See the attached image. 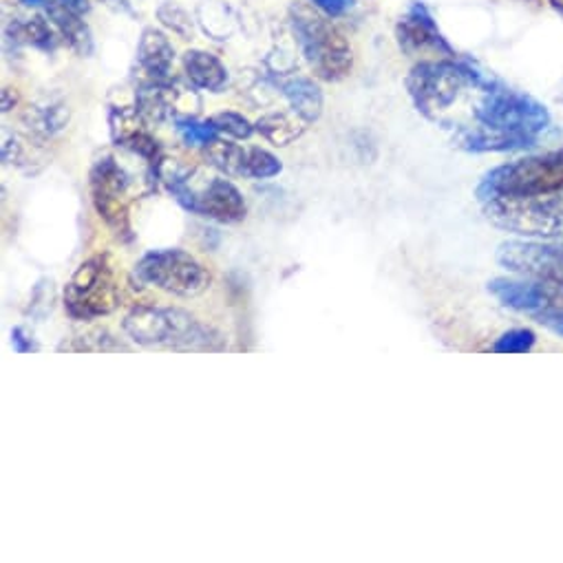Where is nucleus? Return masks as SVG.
<instances>
[{"mask_svg":"<svg viewBox=\"0 0 563 563\" xmlns=\"http://www.w3.org/2000/svg\"><path fill=\"white\" fill-rule=\"evenodd\" d=\"M124 334L140 347H168L177 352H219L221 334L190 312L162 306H137L122 321Z\"/></svg>","mask_w":563,"mask_h":563,"instance_id":"obj_1","label":"nucleus"},{"mask_svg":"<svg viewBox=\"0 0 563 563\" xmlns=\"http://www.w3.org/2000/svg\"><path fill=\"white\" fill-rule=\"evenodd\" d=\"M292 32L301 56L317 74V78L325 82H341L352 74L354 52L345 34L330 21L321 10H312L308 5L292 8L290 12Z\"/></svg>","mask_w":563,"mask_h":563,"instance_id":"obj_2","label":"nucleus"},{"mask_svg":"<svg viewBox=\"0 0 563 563\" xmlns=\"http://www.w3.org/2000/svg\"><path fill=\"white\" fill-rule=\"evenodd\" d=\"M466 87L486 91L493 87V80H486L471 65L455 60H424L407 76V91L416 109L431 120H440Z\"/></svg>","mask_w":563,"mask_h":563,"instance_id":"obj_3","label":"nucleus"},{"mask_svg":"<svg viewBox=\"0 0 563 563\" xmlns=\"http://www.w3.org/2000/svg\"><path fill=\"white\" fill-rule=\"evenodd\" d=\"M563 192V151L504 164L484 175L477 186L482 203L490 199H523Z\"/></svg>","mask_w":563,"mask_h":563,"instance_id":"obj_4","label":"nucleus"},{"mask_svg":"<svg viewBox=\"0 0 563 563\" xmlns=\"http://www.w3.org/2000/svg\"><path fill=\"white\" fill-rule=\"evenodd\" d=\"M475 122L479 129L510 135L530 148L537 135L548 129L550 113L532 96L493 85L475 109Z\"/></svg>","mask_w":563,"mask_h":563,"instance_id":"obj_5","label":"nucleus"},{"mask_svg":"<svg viewBox=\"0 0 563 563\" xmlns=\"http://www.w3.org/2000/svg\"><path fill=\"white\" fill-rule=\"evenodd\" d=\"M120 306V286L109 254L80 263L65 288V310L76 321L109 317Z\"/></svg>","mask_w":563,"mask_h":563,"instance_id":"obj_6","label":"nucleus"},{"mask_svg":"<svg viewBox=\"0 0 563 563\" xmlns=\"http://www.w3.org/2000/svg\"><path fill=\"white\" fill-rule=\"evenodd\" d=\"M135 276L142 284L181 299L203 295L212 280L208 267L179 247L146 252L135 265Z\"/></svg>","mask_w":563,"mask_h":563,"instance_id":"obj_7","label":"nucleus"},{"mask_svg":"<svg viewBox=\"0 0 563 563\" xmlns=\"http://www.w3.org/2000/svg\"><path fill=\"white\" fill-rule=\"evenodd\" d=\"M486 217L521 236H563V192L523 199H490L484 203Z\"/></svg>","mask_w":563,"mask_h":563,"instance_id":"obj_8","label":"nucleus"},{"mask_svg":"<svg viewBox=\"0 0 563 563\" xmlns=\"http://www.w3.org/2000/svg\"><path fill=\"white\" fill-rule=\"evenodd\" d=\"M89 192L98 217L120 241L133 239L131 177L111 155L100 157L89 175Z\"/></svg>","mask_w":563,"mask_h":563,"instance_id":"obj_9","label":"nucleus"},{"mask_svg":"<svg viewBox=\"0 0 563 563\" xmlns=\"http://www.w3.org/2000/svg\"><path fill=\"white\" fill-rule=\"evenodd\" d=\"M497 263L534 284L563 290V245L543 241H504L497 247Z\"/></svg>","mask_w":563,"mask_h":563,"instance_id":"obj_10","label":"nucleus"},{"mask_svg":"<svg viewBox=\"0 0 563 563\" xmlns=\"http://www.w3.org/2000/svg\"><path fill=\"white\" fill-rule=\"evenodd\" d=\"M190 212L219 223H239L245 219L247 206L241 190L225 177H212L203 188L195 190Z\"/></svg>","mask_w":563,"mask_h":563,"instance_id":"obj_11","label":"nucleus"},{"mask_svg":"<svg viewBox=\"0 0 563 563\" xmlns=\"http://www.w3.org/2000/svg\"><path fill=\"white\" fill-rule=\"evenodd\" d=\"M488 292L508 310L539 317L548 308L556 306V299L548 290V286L534 284V280H510V278H493L488 280Z\"/></svg>","mask_w":563,"mask_h":563,"instance_id":"obj_12","label":"nucleus"},{"mask_svg":"<svg viewBox=\"0 0 563 563\" xmlns=\"http://www.w3.org/2000/svg\"><path fill=\"white\" fill-rule=\"evenodd\" d=\"M398 43L400 49L407 54H418V52H438L442 56H453V49L449 43L442 38L433 16L429 10L420 3H416L398 23Z\"/></svg>","mask_w":563,"mask_h":563,"instance_id":"obj_13","label":"nucleus"},{"mask_svg":"<svg viewBox=\"0 0 563 563\" xmlns=\"http://www.w3.org/2000/svg\"><path fill=\"white\" fill-rule=\"evenodd\" d=\"M137 60L146 78L153 80H170L173 63H175V49L168 36L157 27H146L140 38L137 47Z\"/></svg>","mask_w":563,"mask_h":563,"instance_id":"obj_14","label":"nucleus"},{"mask_svg":"<svg viewBox=\"0 0 563 563\" xmlns=\"http://www.w3.org/2000/svg\"><path fill=\"white\" fill-rule=\"evenodd\" d=\"M69 107L58 98H45L27 109L25 126L36 142H47L63 133L69 124Z\"/></svg>","mask_w":563,"mask_h":563,"instance_id":"obj_15","label":"nucleus"},{"mask_svg":"<svg viewBox=\"0 0 563 563\" xmlns=\"http://www.w3.org/2000/svg\"><path fill=\"white\" fill-rule=\"evenodd\" d=\"M45 10H47L49 21L58 30L63 43H67L76 54L89 56L93 49V41H91V32H89L87 23L80 19L82 14L63 5L60 0H47Z\"/></svg>","mask_w":563,"mask_h":563,"instance_id":"obj_16","label":"nucleus"},{"mask_svg":"<svg viewBox=\"0 0 563 563\" xmlns=\"http://www.w3.org/2000/svg\"><path fill=\"white\" fill-rule=\"evenodd\" d=\"M184 74L192 87L210 93H219L228 85L225 65L203 49H190L184 54Z\"/></svg>","mask_w":563,"mask_h":563,"instance_id":"obj_17","label":"nucleus"},{"mask_svg":"<svg viewBox=\"0 0 563 563\" xmlns=\"http://www.w3.org/2000/svg\"><path fill=\"white\" fill-rule=\"evenodd\" d=\"M280 93L288 100L290 109L303 118L308 124L317 122L323 115V107H325V98L321 87L310 80V78H290L284 85H280Z\"/></svg>","mask_w":563,"mask_h":563,"instance_id":"obj_18","label":"nucleus"},{"mask_svg":"<svg viewBox=\"0 0 563 563\" xmlns=\"http://www.w3.org/2000/svg\"><path fill=\"white\" fill-rule=\"evenodd\" d=\"M8 38L21 45L36 47L41 52H54L60 45V34L54 27L52 21H45L43 16L25 19V21H14L8 27Z\"/></svg>","mask_w":563,"mask_h":563,"instance_id":"obj_19","label":"nucleus"},{"mask_svg":"<svg viewBox=\"0 0 563 563\" xmlns=\"http://www.w3.org/2000/svg\"><path fill=\"white\" fill-rule=\"evenodd\" d=\"M306 120L292 113H267L256 120L254 129L274 146H290L306 133Z\"/></svg>","mask_w":563,"mask_h":563,"instance_id":"obj_20","label":"nucleus"},{"mask_svg":"<svg viewBox=\"0 0 563 563\" xmlns=\"http://www.w3.org/2000/svg\"><path fill=\"white\" fill-rule=\"evenodd\" d=\"M245 155L247 148L221 137L203 148L206 162L225 177H245Z\"/></svg>","mask_w":563,"mask_h":563,"instance_id":"obj_21","label":"nucleus"},{"mask_svg":"<svg viewBox=\"0 0 563 563\" xmlns=\"http://www.w3.org/2000/svg\"><path fill=\"white\" fill-rule=\"evenodd\" d=\"M175 129L179 133V137L184 140V144L195 146V148H206L210 146L214 140L221 137V133L217 131V126L212 124V120H195L190 115L186 118H175Z\"/></svg>","mask_w":563,"mask_h":563,"instance_id":"obj_22","label":"nucleus"},{"mask_svg":"<svg viewBox=\"0 0 563 563\" xmlns=\"http://www.w3.org/2000/svg\"><path fill=\"white\" fill-rule=\"evenodd\" d=\"M157 21L168 30L173 32L175 36H179L181 41H188L195 32V23H192V16L177 3H173V0H166V3H162L157 8Z\"/></svg>","mask_w":563,"mask_h":563,"instance_id":"obj_23","label":"nucleus"},{"mask_svg":"<svg viewBox=\"0 0 563 563\" xmlns=\"http://www.w3.org/2000/svg\"><path fill=\"white\" fill-rule=\"evenodd\" d=\"M284 170V164L276 155L265 148H247L245 155V177L250 179H269Z\"/></svg>","mask_w":563,"mask_h":563,"instance_id":"obj_24","label":"nucleus"},{"mask_svg":"<svg viewBox=\"0 0 563 563\" xmlns=\"http://www.w3.org/2000/svg\"><path fill=\"white\" fill-rule=\"evenodd\" d=\"M210 120L221 135H228L232 140H247L256 131L254 124L236 111H221V113L212 115Z\"/></svg>","mask_w":563,"mask_h":563,"instance_id":"obj_25","label":"nucleus"},{"mask_svg":"<svg viewBox=\"0 0 563 563\" xmlns=\"http://www.w3.org/2000/svg\"><path fill=\"white\" fill-rule=\"evenodd\" d=\"M534 341H537V336H534L532 330H526V328L510 330V332L501 334L495 341L493 352H497V354H523V352L532 350Z\"/></svg>","mask_w":563,"mask_h":563,"instance_id":"obj_26","label":"nucleus"},{"mask_svg":"<svg viewBox=\"0 0 563 563\" xmlns=\"http://www.w3.org/2000/svg\"><path fill=\"white\" fill-rule=\"evenodd\" d=\"M80 339H82V345H71V347H65V350H76V352H118V350H124L104 330H98V332H93L89 336H80Z\"/></svg>","mask_w":563,"mask_h":563,"instance_id":"obj_27","label":"nucleus"},{"mask_svg":"<svg viewBox=\"0 0 563 563\" xmlns=\"http://www.w3.org/2000/svg\"><path fill=\"white\" fill-rule=\"evenodd\" d=\"M312 3L317 10H321L330 19L345 16L354 8V0H312Z\"/></svg>","mask_w":563,"mask_h":563,"instance_id":"obj_28","label":"nucleus"},{"mask_svg":"<svg viewBox=\"0 0 563 563\" xmlns=\"http://www.w3.org/2000/svg\"><path fill=\"white\" fill-rule=\"evenodd\" d=\"M537 321L541 323V325H545L550 332H554L556 336H561L563 339V306H552V308H548L545 312H541L539 317H537Z\"/></svg>","mask_w":563,"mask_h":563,"instance_id":"obj_29","label":"nucleus"},{"mask_svg":"<svg viewBox=\"0 0 563 563\" xmlns=\"http://www.w3.org/2000/svg\"><path fill=\"white\" fill-rule=\"evenodd\" d=\"M12 347H14V352H19V354L38 352L36 341L27 334L25 328H14V330H12Z\"/></svg>","mask_w":563,"mask_h":563,"instance_id":"obj_30","label":"nucleus"},{"mask_svg":"<svg viewBox=\"0 0 563 563\" xmlns=\"http://www.w3.org/2000/svg\"><path fill=\"white\" fill-rule=\"evenodd\" d=\"M19 104V93L12 87H5L3 91V113H10Z\"/></svg>","mask_w":563,"mask_h":563,"instance_id":"obj_31","label":"nucleus"},{"mask_svg":"<svg viewBox=\"0 0 563 563\" xmlns=\"http://www.w3.org/2000/svg\"><path fill=\"white\" fill-rule=\"evenodd\" d=\"M63 5H67V8H71L74 12H78V14H87L89 12V0H60Z\"/></svg>","mask_w":563,"mask_h":563,"instance_id":"obj_32","label":"nucleus"},{"mask_svg":"<svg viewBox=\"0 0 563 563\" xmlns=\"http://www.w3.org/2000/svg\"><path fill=\"white\" fill-rule=\"evenodd\" d=\"M21 3H25L30 8H45L47 0H21Z\"/></svg>","mask_w":563,"mask_h":563,"instance_id":"obj_33","label":"nucleus"}]
</instances>
